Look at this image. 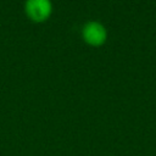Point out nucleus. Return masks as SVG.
<instances>
[{"mask_svg": "<svg viewBox=\"0 0 156 156\" xmlns=\"http://www.w3.org/2000/svg\"><path fill=\"white\" fill-rule=\"evenodd\" d=\"M82 37L84 41L91 46H100L107 39V30L99 21H88L82 27Z\"/></svg>", "mask_w": 156, "mask_h": 156, "instance_id": "f257e3e1", "label": "nucleus"}, {"mask_svg": "<svg viewBox=\"0 0 156 156\" xmlns=\"http://www.w3.org/2000/svg\"><path fill=\"white\" fill-rule=\"evenodd\" d=\"M24 11L34 22H43L50 17L52 12V2L51 0H26Z\"/></svg>", "mask_w": 156, "mask_h": 156, "instance_id": "f03ea898", "label": "nucleus"}]
</instances>
